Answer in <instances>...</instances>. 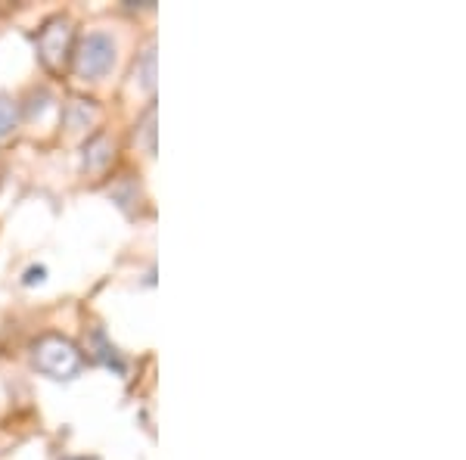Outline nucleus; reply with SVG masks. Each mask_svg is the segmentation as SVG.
Here are the masks:
<instances>
[{
  "mask_svg": "<svg viewBox=\"0 0 466 460\" xmlns=\"http://www.w3.org/2000/svg\"><path fill=\"white\" fill-rule=\"evenodd\" d=\"M137 78H140V85H144V90L153 94V90H156V47H153V44H149V47L144 50V56H140Z\"/></svg>",
  "mask_w": 466,
  "mask_h": 460,
  "instance_id": "nucleus-5",
  "label": "nucleus"
},
{
  "mask_svg": "<svg viewBox=\"0 0 466 460\" xmlns=\"http://www.w3.org/2000/svg\"><path fill=\"white\" fill-rule=\"evenodd\" d=\"M16 122H19L16 103H13L10 97L0 94V138H4V134H10L13 128H16Z\"/></svg>",
  "mask_w": 466,
  "mask_h": 460,
  "instance_id": "nucleus-6",
  "label": "nucleus"
},
{
  "mask_svg": "<svg viewBox=\"0 0 466 460\" xmlns=\"http://www.w3.org/2000/svg\"><path fill=\"white\" fill-rule=\"evenodd\" d=\"M69 41H72V26L66 19L50 22L47 28L37 37V47H41V56L47 66H63L66 56H69Z\"/></svg>",
  "mask_w": 466,
  "mask_h": 460,
  "instance_id": "nucleus-3",
  "label": "nucleus"
},
{
  "mask_svg": "<svg viewBox=\"0 0 466 460\" xmlns=\"http://www.w3.org/2000/svg\"><path fill=\"white\" fill-rule=\"evenodd\" d=\"M35 367L54 380H72L81 371V354L69 339L47 336L35 345Z\"/></svg>",
  "mask_w": 466,
  "mask_h": 460,
  "instance_id": "nucleus-2",
  "label": "nucleus"
},
{
  "mask_svg": "<svg viewBox=\"0 0 466 460\" xmlns=\"http://www.w3.org/2000/svg\"><path fill=\"white\" fill-rule=\"evenodd\" d=\"M116 56H118L116 37L106 32H90L81 41L78 54H75V72L85 81H96L103 75H109V69L116 66Z\"/></svg>",
  "mask_w": 466,
  "mask_h": 460,
  "instance_id": "nucleus-1",
  "label": "nucleus"
},
{
  "mask_svg": "<svg viewBox=\"0 0 466 460\" xmlns=\"http://www.w3.org/2000/svg\"><path fill=\"white\" fill-rule=\"evenodd\" d=\"M144 134H147V149L149 153H156V109L147 112V125H144Z\"/></svg>",
  "mask_w": 466,
  "mask_h": 460,
  "instance_id": "nucleus-7",
  "label": "nucleus"
},
{
  "mask_svg": "<svg viewBox=\"0 0 466 460\" xmlns=\"http://www.w3.org/2000/svg\"><path fill=\"white\" fill-rule=\"evenodd\" d=\"M85 165L90 171H100L103 165L109 162V156H112V147H109V140L106 138H96V140H90L87 143V149H85Z\"/></svg>",
  "mask_w": 466,
  "mask_h": 460,
  "instance_id": "nucleus-4",
  "label": "nucleus"
},
{
  "mask_svg": "<svg viewBox=\"0 0 466 460\" xmlns=\"http://www.w3.org/2000/svg\"><path fill=\"white\" fill-rule=\"evenodd\" d=\"M44 274H47L44 268H32V271L25 274V283H41V281H44Z\"/></svg>",
  "mask_w": 466,
  "mask_h": 460,
  "instance_id": "nucleus-8",
  "label": "nucleus"
}]
</instances>
